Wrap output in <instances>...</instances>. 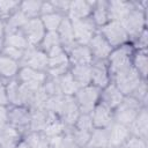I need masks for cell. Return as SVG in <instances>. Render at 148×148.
<instances>
[{
  "instance_id": "15",
  "label": "cell",
  "mask_w": 148,
  "mask_h": 148,
  "mask_svg": "<svg viewBox=\"0 0 148 148\" xmlns=\"http://www.w3.org/2000/svg\"><path fill=\"white\" fill-rule=\"evenodd\" d=\"M16 79L22 84H27L30 87H40L46 81L47 74L45 72H39L30 67L21 66Z\"/></svg>"
},
{
  "instance_id": "1",
  "label": "cell",
  "mask_w": 148,
  "mask_h": 148,
  "mask_svg": "<svg viewBox=\"0 0 148 148\" xmlns=\"http://www.w3.org/2000/svg\"><path fill=\"white\" fill-rule=\"evenodd\" d=\"M45 109L60 118L68 127L74 126L79 114L81 113L73 96L59 95L54 97H49Z\"/></svg>"
},
{
  "instance_id": "53",
  "label": "cell",
  "mask_w": 148,
  "mask_h": 148,
  "mask_svg": "<svg viewBox=\"0 0 148 148\" xmlns=\"http://www.w3.org/2000/svg\"><path fill=\"white\" fill-rule=\"evenodd\" d=\"M14 148H30V147H29V146H28V143L22 139V140H21V141H20V142L14 147Z\"/></svg>"
},
{
  "instance_id": "10",
  "label": "cell",
  "mask_w": 148,
  "mask_h": 148,
  "mask_svg": "<svg viewBox=\"0 0 148 148\" xmlns=\"http://www.w3.org/2000/svg\"><path fill=\"white\" fill-rule=\"evenodd\" d=\"M72 27H73L75 43L79 45H88L91 38L98 31L97 27L94 24L90 17L72 21Z\"/></svg>"
},
{
  "instance_id": "54",
  "label": "cell",
  "mask_w": 148,
  "mask_h": 148,
  "mask_svg": "<svg viewBox=\"0 0 148 148\" xmlns=\"http://www.w3.org/2000/svg\"><path fill=\"white\" fill-rule=\"evenodd\" d=\"M0 148H2V147H0Z\"/></svg>"
},
{
  "instance_id": "16",
  "label": "cell",
  "mask_w": 148,
  "mask_h": 148,
  "mask_svg": "<svg viewBox=\"0 0 148 148\" xmlns=\"http://www.w3.org/2000/svg\"><path fill=\"white\" fill-rule=\"evenodd\" d=\"M94 1L91 0H73L69 1V7L66 16L71 21L88 18L91 15Z\"/></svg>"
},
{
  "instance_id": "45",
  "label": "cell",
  "mask_w": 148,
  "mask_h": 148,
  "mask_svg": "<svg viewBox=\"0 0 148 148\" xmlns=\"http://www.w3.org/2000/svg\"><path fill=\"white\" fill-rule=\"evenodd\" d=\"M74 127L82 130V131H87V132H91L94 130V125H92V120H91V116L90 113H80Z\"/></svg>"
},
{
  "instance_id": "34",
  "label": "cell",
  "mask_w": 148,
  "mask_h": 148,
  "mask_svg": "<svg viewBox=\"0 0 148 148\" xmlns=\"http://www.w3.org/2000/svg\"><path fill=\"white\" fill-rule=\"evenodd\" d=\"M42 5H43V1H40V0H25V1H20L18 9L29 20L37 18V17H40Z\"/></svg>"
},
{
  "instance_id": "28",
  "label": "cell",
  "mask_w": 148,
  "mask_h": 148,
  "mask_svg": "<svg viewBox=\"0 0 148 148\" xmlns=\"http://www.w3.org/2000/svg\"><path fill=\"white\" fill-rule=\"evenodd\" d=\"M69 72L74 79V81L76 82V84L79 86V88L81 87H86L89 86L91 82V72H90V65H76V66H71Z\"/></svg>"
},
{
  "instance_id": "52",
  "label": "cell",
  "mask_w": 148,
  "mask_h": 148,
  "mask_svg": "<svg viewBox=\"0 0 148 148\" xmlns=\"http://www.w3.org/2000/svg\"><path fill=\"white\" fill-rule=\"evenodd\" d=\"M5 35H6V31H5V23H3V20H0V47H1V45H2Z\"/></svg>"
},
{
  "instance_id": "46",
  "label": "cell",
  "mask_w": 148,
  "mask_h": 148,
  "mask_svg": "<svg viewBox=\"0 0 148 148\" xmlns=\"http://www.w3.org/2000/svg\"><path fill=\"white\" fill-rule=\"evenodd\" d=\"M23 53L24 51L23 50H20V49H16V47H13V46H7V45H1L0 47V54L7 57V58H10L13 60H16V61H21L22 57H23Z\"/></svg>"
},
{
  "instance_id": "36",
  "label": "cell",
  "mask_w": 148,
  "mask_h": 148,
  "mask_svg": "<svg viewBox=\"0 0 148 148\" xmlns=\"http://www.w3.org/2000/svg\"><path fill=\"white\" fill-rule=\"evenodd\" d=\"M60 46H61V44H60V39L58 37L57 31H46V34L43 37L38 47L40 50H43L46 54H49L50 52H52L53 50H56Z\"/></svg>"
},
{
  "instance_id": "43",
  "label": "cell",
  "mask_w": 148,
  "mask_h": 148,
  "mask_svg": "<svg viewBox=\"0 0 148 148\" xmlns=\"http://www.w3.org/2000/svg\"><path fill=\"white\" fill-rule=\"evenodd\" d=\"M133 98H135L139 103H141L143 106H148V90H147V80H143L138 88L130 95Z\"/></svg>"
},
{
  "instance_id": "48",
  "label": "cell",
  "mask_w": 148,
  "mask_h": 148,
  "mask_svg": "<svg viewBox=\"0 0 148 148\" xmlns=\"http://www.w3.org/2000/svg\"><path fill=\"white\" fill-rule=\"evenodd\" d=\"M134 50H147L148 46V30L145 29L135 39L131 42Z\"/></svg>"
},
{
  "instance_id": "8",
  "label": "cell",
  "mask_w": 148,
  "mask_h": 148,
  "mask_svg": "<svg viewBox=\"0 0 148 148\" xmlns=\"http://www.w3.org/2000/svg\"><path fill=\"white\" fill-rule=\"evenodd\" d=\"M8 106V124L23 134L29 132L31 110L24 105H7Z\"/></svg>"
},
{
  "instance_id": "47",
  "label": "cell",
  "mask_w": 148,
  "mask_h": 148,
  "mask_svg": "<svg viewBox=\"0 0 148 148\" xmlns=\"http://www.w3.org/2000/svg\"><path fill=\"white\" fill-rule=\"evenodd\" d=\"M123 148H148V140L135 135H130Z\"/></svg>"
},
{
  "instance_id": "37",
  "label": "cell",
  "mask_w": 148,
  "mask_h": 148,
  "mask_svg": "<svg viewBox=\"0 0 148 148\" xmlns=\"http://www.w3.org/2000/svg\"><path fill=\"white\" fill-rule=\"evenodd\" d=\"M58 82H59L61 92L65 96H74V94L79 89V86L74 81L71 72H67L66 74H64L60 77H58Z\"/></svg>"
},
{
  "instance_id": "41",
  "label": "cell",
  "mask_w": 148,
  "mask_h": 148,
  "mask_svg": "<svg viewBox=\"0 0 148 148\" xmlns=\"http://www.w3.org/2000/svg\"><path fill=\"white\" fill-rule=\"evenodd\" d=\"M18 89H20V82L17 81V79H14V80L6 82V96H7L8 105H16L17 104Z\"/></svg>"
},
{
  "instance_id": "13",
  "label": "cell",
  "mask_w": 148,
  "mask_h": 148,
  "mask_svg": "<svg viewBox=\"0 0 148 148\" xmlns=\"http://www.w3.org/2000/svg\"><path fill=\"white\" fill-rule=\"evenodd\" d=\"M90 72H91L90 84L95 86L96 88L103 89L111 83V75L106 61H92V64L90 65Z\"/></svg>"
},
{
  "instance_id": "24",
  "label": "cell",
  "mask_w": 148,
  "mask_h": 148,
  "mask_svg": "<svg viewBox=\"0 0 148 148\" xmlns=\"http://www.w3.org/2000/svg\"><path fill=\"white\" fill-rule=\"evenodd\" d=\"M21 65L18 61L7 58L0 54V79L3 81H10L17 77Z\"/></svg>"
},
{
  "instance_id": "5",
  "label": "cell",
  "mask_w": 148,
  "mask_h": 148,
  "mask_svg": "<svg viewBox=\"0 0 148 148\" xmlns=\"http://www.w3.org/2000/svg\"><path fill=\"white\" fill-rule=\"evenodd\" d=\"M101 89L96 88L92 84L81 87L74 94L73 98L81 113H90L92 109L99 103Z\"/></svg>"
},
{
  "instance_id": "11",
  "label": "cell",
  "mask_w": 148,
  "mask_h": 148,
  "mask_svg": "<svg viewBox=\"0 0 148 148\" xmlns=\"http://www.w3.org/2000/svg\"><path fill=\"white\" fill-rule=\"evenodd\" d=\"M22 34L24 35L28 44L30 47H37L39 46L43 37L46 34V30L40 21L39 17L37 18H30L27 21V23L21 29Z\"/></svg>"
},
{
  "instance_id": "18",
  "label": "cell",
  "mask_w": 148,
  "mask_h": 148,
  "mask_svg": "<svg viewBox=\"0 0 148 148\" xmlns=\"http://www.w3.org/2000/svg\"><path fill=\"white\" fill-rule=\"evenodd\" d=\"M125 95L111 82L105 88L101 89V96H99V103L104 104L111 110H114L124 99Z\"/></svg>"
},
{
  "instance_id": "51",
  "label": "cell",
  "mask_w": 148,
  "mask_h": 148,
  "mask_svg": "<svg viewBox=\"0 0 148 148\" xmlns=\"http://www.w3.org/2000/svg\"><path fill=\"white\" fill-rule=\"evenodd\" d=\"M0 105H8L6 96V81L0 79Z\"/></svg>"
},
{
  "instance_id": "38",
  "label": "cell",
  "mask_w": 148,
  "mask_h": 148,
  "mask_svg": "<svg viewBox=\"0 0 148 148\" xmlns=\"http://www.w3.org/2000/svg\"><path fill=\"white\" fill-rule=\"evenodd\" d=\"M65 15L59 14V13H52V14H46L42 15L39 18L45 28L46 31H57L60 23L62 22Z\"/></svg>"
},
{
  "instance_id": "9",
  "label": "cell",
  "mask_w": 148,
  "mask_h": 148,
  "mask_svg": "<svg viewBox=\"0 0 148 148\" xmlns=\"http://www.w3.org/2000/svg\"><path fill=\"white\" fill-rule=\"evenodd\" d=\"M20 65L46 73L47 67H49V57L38 46L37 47H28L23 53Z\"/></svg>"
},
{
  "instance_id": "21",
  "label": "cell",
  "mask_w": 148,
  "mask_h": 148,
  "mask_svg": "<svg viewBox=\"0 0 148 148\" xmlns=\"http://www.w3.org/2000/svg\"><path fill=\"white\" fill-rule=\"evenodd\" d=\"M127 127L131 135L148 140V108H142L135 119Z\"/></svg>"
},
{
  "instance_id": "12",
  "label": "cell",
  "mask_w": 148,
  "mask_h": 148,
  "mask_svg": "<svg viewBox=\"0 0 148 148\" xmlns=\"http://www.w3.org/2000/svg\"><path fill=\"white\" fill-rule=\"evenodd\" d=\"M88 47L91 52L94 61H106L113 47L108 43V40L97 31L95 36L88 44Z\"/></svg>"
},
{
  "instance_id": "29",
  "label": "cell",
  "mask_w": 148,
  "mask_h": 148,
  "mask_svg": "<svg viewBox=\"0 0 148 148\" xmlns=\"http://www.w3.org/2000/svg\"><path fill=\"white\" fill-rule=\"evenodd\" d=\"M68 128L69 127L60 118L52 114V117L47 121V124L42 133L47 138H53V136H59V135L65 134L68 131Z\"/></svg>"
},
{
  "instance_id": "50",
  "label": "cell",
  "mask_w": 148,
  "mask_h": 148,
  "mask_svg": "<svg viewBox=\"0 0 148 148\" xmlns=\"http://www.w3.org/2000/svg\"><path fill=\"white\" fill-rule=\"evenodd\" d=\"M8 124V106L0 105V130L6 127Z\"/></svg>"
},
{
  "instance_id": "25",
  "label": "cell",
  "mask_w": 148,
  "mask_h": 148,
  "mask_svg": "<svg viewBox=\"0 0 148 148\" xmlns=\"http://www.w3.org/2000/svg\"><path fill=\"white\" fill-rule=\"evenodd\" d=\"M90 18L94 22V24L97 27V29L103 27L110 21L109 12H108V0H94Z\"/></svg>"
},
{
  "instance_id": "40",
  "label": "cell",
  "mask_w": 148,
  "mask_h": 148,
  "mask_svg": "<svg viewBox=\"0 0 148 148\" xmlns=\"http://www.w3.org/2000/svg\"><path fill=\"white\" fill-rule=\"evenodd\" d=\"M49 141H50L51 148H79L73 141V139L71 138L68 131L62 135L49 138Z\"/></svg>"
},
{
  "instance_id": "33",
  "label": "cell",
  "mask_w": 148,
  "mask_h": 148,
  "mask_svg": "<svg viewBox=\"0 0 148 148\" xmlns=\"http://www.w3.org/2000/svg\"><path fill=\"white\" fill-rule=\"evenodd\" d=\"M2 45L13 46V47H16V49H20V50H23V51H25L28 47H30L21 30L13 31V32H7L5 35Z\"/></svg>"
},
{
  "instance_id": "20",
  "label": "cell",
  "mask_w": 148,
  "mask_h": 148,
  "mask_svg": "<svg viewBox=\"0 0 148 148\" xmlns=\"http://www.w3.org/2000/svg\"><path fill=\"white\" fill-rule=\"evenodd\" d=\"M134 1H125V0H108V12L110 21L120 22L128 12L133 8Z\"/></svg>"
},
{
  "instance_id": "31",
  "label": "cell",
  "mask_w": 148,
  "mask_h": 148,
  "mask_svg": "<svg viewBox=\"0 0 148 148\" xmlns=\"http://www.w3.org/2000/svg\"><path fill=\"white\" fill-rule=\"evenodd\" d=\"M47 57H49V67H47V69L57 68V67H64V66H71L67 51L62 46H60V47L53 50L52 52H50L47 54Z\"/></svg>"
},
{
  "instance_id": "6",
  "label": "cell",
  "mask_w": 148,
  "mask_h": 148,
  "mask_svg": "<svg viewBox=\"0 0 148 148\" xmlns=\"http://www.w3.org/2000/svg\"><path fill=\"white\" fill-rule=\"evenodd\" d=\"M98 32L108 40V43L113 49L130 43L127 32L125 31L123 24L118 21H109L106 24L98 28Z\"/></svg>"
},
{
  "instance_id": "30",
  "label": "cell",
  "mask_w": 148,
  "mask_h": 148,
  "mask_svg": "<svg viewBox=\"0 0 148 148\" xmlns=\"http://www.w3.org/2000/svg\"><path fill=\"white\" fill-rule=\"evenodd\" d=\"M29 18L20 10L17 9L10 16H8L6 20H3L5 23V31L7 32H13V31H18L23 28V25L27 23Z\"/></svg>"
},
{
  "instance_id": "3",
  "label": "cell",
  "mask_w": 148,
  "mask_h": 148,
  "mask_svg": "<svg viewBox=\"0 0 148 148\" xmlns=\"http://www.w3.org/2000/svg\"><path fill=\"white\" fill-rule=\"evenodd\" d=\"M134 49L131 43L124 44L121 46L114 47L106 59V65L111 77L120 72H124L132 67V57Z\"/></svg>"
},
{
  "instance_id": "2",
  "label": "cell",
  "mask_w": 148,
  "mask_h": 148,
  "mask_svg": "<svg viewBox=\"0 0 148 148\" xmlns=\"http://www.w3.org/2000/svg\"><path fill=\"white\" fill-rule=\"evenodd\" d=\"M128 35L130 43L147 29V1H134L133 8L120 21Z\"/></svg>"
},
{
  "instance_id": "49",
  "label": "cell",
  "mask_w": 148,
  "mask_h": 148,
  "mask_svg": "<svg viewBox=\"0 0 148 148\" xmlns=\"http://www.w3.org/2000/svg\"><path fill=\"white\" fill-rule=\"evenodd\" d=\"M51 1L53 3V7H54L56 12L66 16L68 7H69V1L68 0H51Z\"/></svg>"
},
{
  "instance_id": "14",
  "label": "cell",
  "mask_w": 148,
  "mask_h": 148,
  "mask_svg": "<svg viewBox=\"0 0 148 148\" xmlns=\"http://www.w3.org/2000/svg\"><path fill=\"white\" fill-rule=\"evenodd\" d=\"M106 133L109 140V148H123L124 143L131 135L127 126L114 121L106 128Z\"/></svg>"
},
{
  "instance_id": "26",
  "label": "cell",
  "mask_w": 148,
  "mask_h": 148,
  "mask_svg": "<svg viewBox=\"0 0 148 148\" xmlns=\"http://www.w3.org/2000/svg\"><path fill=\"white\" fill-rule=\"evenodd\" d=\"M23 135L24 134L15 127L7 125L2 130H0V147L14 148L23 139Z\"/></svg>"
},
{
  "instance_id": "22",
  "label": "cell",
  "mask_w": 148,
  "mask_h": 148,
  "mask_svg": "<svg viewBox=\"0 0 148 148\" xmlns=\"http://www.w3.org/2000/svg\"><path fill=\"white\" fill-rule=\"evenodd\" d=\"M57 34L60 39L61 46L66 51L72 49L74 45H76L75 38H74V32H73V27H72V21L67 16L64 17L62 22L60 23V25L57 30Z\"/></svg>"
},
{
  "instance_id": "27",
  "label": "cell",
  "mask_w": 148,
  "mask_h": 148,
  "mask_svg": "<svg viewBox=\"0 0 148 148\" xmlns=\"http://www.w3.org/2000/svg\"><path fill=\"white\" fill-rule=\"evenodd\" d=\"M132 67L143 80H147V74H148L147 50H134V53L132 57Z\"/></svg>"
},
{
  "instance_id": "4",
  "label": "cell",
  "mask_w": 148,
  "mask_h": 148,
  "mask_svg": "<svg viewBox=\"0 0 148 148\" xmlns=\"http://www.w3.org/2000/svg\"><path fill=\"white\" fill-rule=\"evenodd\" d=\"M142 108L148 106H143L132 96H125L123 102L113 110V121L128 126L135 119Z\"/></svg>"
},
{
  "instance_id": "17",
  "label": "cell",
  "mask_w": 148,
  "mask_h": 148,
  "mask_svg": "<svg viewBox=\"0 0 148 148\" xmlns=\"http://www.w3.org/2000/svg\"><path fill=\"white\" fill-rule=\"evenodd\" d=\"M94 128H108L113 123V110L98 103L90 112Z\"/></svg>"
},
{
  "instance_id": "7",
  "label": "cell",
  "mask_w": 148,
  "mask_h": 148,
  "mask_svg": "<svg viewBox=\"0 0 148 148\" xmlns=\"http://www.w3.org/2000/svg\"><path fill=\"white\" fill-rule=\"evenodd\" d=\"M142 81H143V79L133 69V67H131L124 72L117 73L111 77V82L125 96H130Z\"/></svg>"
},
{
  "instance_id": "42",
  "label": "cell",
  "mask_w": 148,
  "mask_h": 148,
  "mask_svg": "<svg viewBox=\"0 0 148 148\" xmlns=\"http://www.w3.org/2000/svg\"><path fill=\"white\" fill-rule=\"evenodd\" d=\"M20 7L17 0H0V20H6Z\"/></svg>"
},
{
  "instance_id": "39",
  "label": "cell",
  "mask_w": 148,
  "mask_h": 148,
  "mask_svg": "<svg viewBox=\"0 0 148 148\" xmlns=\"http://www.w3.org/2000/svg\"><path fill=\"white\" fill-rule=\"evenodd\" d=\"M91 132L82 131V130H79V128H76L74 126L68 128V133H69L71 138L73 139V141L75 142V145L79 148H86V146H87V143H88V141L90 139Z\"/></svg>"
},
{
  "instance_id": "32",
  "label": "cell",
  "mask_w": 148,
  "mask_h": 148,
  "mask_svg": "<svg viewBox=\"0 0 148 148\" xmlns=\"http://www.w3.org/2000/svg\"><path fill=\"white\" fill-rule=\"evenodd\" d=\"M86 148H109L106 128H94Z\"/></svg>"
},
{
  "instance_id": "44",
  "label": "cell",
  "mask_w": 148,
  "mask_h": 148,
  "mask_svg": "<svg viewBox=\"0 0 148 148\" xmlns=\"http://www.w3.org/2000/svg\"><path fill=\"white\" fill-rule=\"evenodd\" d=\"M43 88H44V90H45V92L47 94L49 97H54V96L62 95L60 86H59V82H58V79L47 76L46 81L43 84Z\"/></svg>"
},
{
  "instance_id": "19",
  "label": "cell",
  "mask_w": 148,
  "mask_h": 148,
  "mask_svg": "<svg viewBox=\"0 0 148 148\" xmlns=\"http://www.w3.org/2000/svg\"><path fill=\"white\" fill-rule=\"evenodd\" d=\"M71 66L76 65H91L94 59L88 45H74L67 51Z\"/></svg>"
},
{
  "instance_id": "23",
  "label": "cell",
  "mask_w": 148,
  "mask_h": 148,
  "mask_svg": "<svg viewBox=\"0 0 148 148\" xmlns=\"http://www.w3.org/2000/svg\"><path fill=\"white\" fill-rule=\"evenodd\" d=\"M30 124H29V132H43L47 121L52 117L53 113L49 112L45 108L39 109H30Z\"/></svg>"
},
{
  "instance_id": "35",
  "label": "cell",
  "mask_w": 148,
  "mask_h": 148,
  "mask_svg": "<svg viewBox=\"0 0 148 148\" xmlns=\"http://www.w3.org/2000/svg\"><path fill=\"white\" fill-rule=\"evenodd\" d=\"M23 140L30 148H51L49 138L42 132H27L23 135Z\"/></svg>"
}]
</instances>
